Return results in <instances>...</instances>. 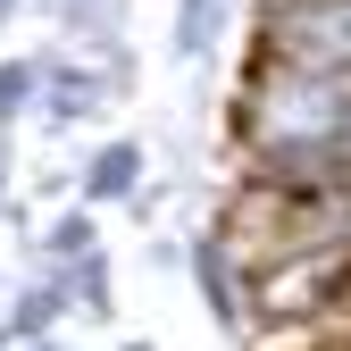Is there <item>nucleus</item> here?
I'll use <instances>...</instances> for the list:
<instances>
[{
    "instance_id": "1a4fd4ad",
    "label": "nucleus",
    "mask_w": 351,
    "mask_h": 351,
    "mask_svg": "<svg viewBox=\"0 0 351 351\" xmlns=\"http://www.w3.org/2000/svg\"><path fill=\"white\" fill-rule=\"evenodd\" d=\"M101 243H93V217L84 209H67V217H51V234H42V259H59V268H75V259H93Z\"/></svg>"
},
{
    "instance_id": "9d476101",
    "label": "nucleus",
    "mask_w": 351,
    "mask_h": 351,
    "mask_svg": "<svg viewBox=\"0 0 351 351\" xmlns=\"http://www.w3.org/2000/svg\"><path fill=\"white\" fill-rule=\"evenodd\" d=\"M59 285H67L75 301H93V310H109V259H101V251L75 259V268H59Z\"/></svg>"
},
{
    "instance_id": "ddd939ff",
    "label": "nucleus",
    "mask_w": 351,
    "mask_h": 351,
    "mask_svg": "<svg viewBox=\"0 0 351 351\" xmlns=\"http://www.w3.org/2000/svg\"><path fill=\"white\" fill-rule=\"evenodd\" d=\"M125 351H151V343H125Z\"/></svg>"
},
{
    "instance_id": "6e6552de",
    "label": "nucleus",
    "mask_w": 351,
    "mask_h": 351,
    "mask_svg": "<svg viewBox=\"0 0 351 351\" xmlns=\"http://www.w3.org/2000/svg\"><path fill=\"white\" fill-rule=\"evenodd\" d=\"M34 101H42V67L34 59H0V134H9Z\"/></svg>"
},
{
    "instance_id": "7ed1b4c3",
    "label": "nucleus",
    "mask_w": 351,
    "mask_h": 351,
    "mask_svg": "<svg viewBox=\"0 0 351 351\" xmlns=\"http://www.w3.org/2000/svg\"><path fill=\"white\" fill-rule=\"evenodd\" d=\"M67 301H75V293H67L59 276H42V285H25V293H17V310H9V326H0V343H17V351H34V343H51V326L67 318Z\"/></svg>"
},
{
    "instance_id": "20e7f679",
    "label": "nucleus",
    "mask_w": 351,
    "mask_h": 351,
    "mask_svg": "<svg viewBox=\"0 0 351 351\" xmlns=\"http://www.w3.org/2000/svg\"><path fill=\"white\" fill-rule=\"evenodd\" d=\"M84 201H143V151L134 143H101L93 159H84Z\"/></svg>"
},
{
    "instance_id": "39448f33",
    "label": "nucleus",
    "mask_w": 351,
    "mask_h": 351,
    "mask_svg": "<svg viewBox=\"0 0 351 351\" xmlns=\"http://www.w3.org/2000/svg\"><path fill=\"white\" fill-rule=\"evenodd\" d=\"M184 259H193V285H201V301H209V318L234 335V326H243V293H234V268H226V243H193Z\"/></svg>"
},
{
    "instance_id": "f257e3e1",
    "label": "nucleus",
    "mask_w": 351,
    "mask_h": 351,
    "mask_svg": "<svg viewBox=\"0 0 351 351\" xmlns=\"http://www.w3.org/2000/svg\"><path fill=\"white\" fill-rule=\"evenodd\" d=\"M259 67L351 75V0H268L259 9Z\"/></svg>"
},
{
    "instance_id": "423d86ee",
    "label": "nucleus",
    "mask_w": 351,
    "mask_h": 351,
    "mask_svg": "<svg viewBox=\"0 0 351 351\" xmlns=\"http://www.w3.org/2000/svg\"><path fill=\"white\" fill-rule=\"evenodd\" d=\"M226 34V0H176V59H209Z\"/></svg>"
},
{
    "instance_id": "0eeeda50",
    "label": "nucleus",
    "mask_w": 351,
    "mask_h": 351,
    "mask_svg": "<svg viewBox=\"0 0 351 351\" xmlns=\"http://www.w3.org/2000/svg\"><path fill=\"white\" fill-rule=\"evenodd\" d=\"M117 17H125V0H59V34H75V42H101V51H109Z\"/></svg>"
},
{
    "instance_id": "9b49d317",
    "label": "nucleus",
    "mask_w": 351,
    "mask_h": 351,
    "mask_svg": "<svg viewBox=\"0 0 351 351\" xmlns=\"http://www.w3.org/2000/svg\"><path fill=\"white\" fill-rule=\"evenodd\" d=\"M17 9H25V0H0V25H9V17H17Z\"/></svg>"
},
{
    "instance_id": "f8f14e48",
    "label": "nucleus",
    "mask_w": 351,
    "mask_h": 351,
    "mask_svg": "<svg viewBox=\"0 0 351 351\" xmlns=\"http://www.w3.org/2000/svg\"><path fill=\"white\" fill-rule=\"evenodd\" d=\"M0 184H9V143H0Z\"/></svg>"
},
{
    "instance_id": "f03ea898",
    "label": "nucleus",
    "mask_w": 351,
    "mask_h": 351,
    "mask_svg": "<svg viewBox=\"0 0 351 351\" xmlns=\"http://www.w3.org/2000/svg\"><path fill=\"white\" fill-rule=\"evenodd\" d=\"M101 101H109V75L75 67V59H51V67H42V117H51V125H84Z\"/></svg>"
}]
</instances>
